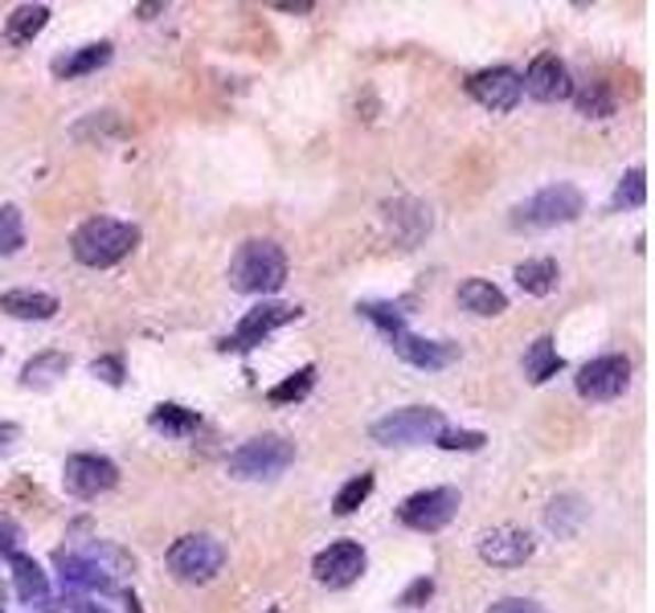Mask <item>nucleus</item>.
<instances>
[{"label":"nucleus","instance_id":"obj_1","mask_svg":"<svg viewBox=\"0 0 655 613\" xmlns=\"http://www.w3.org/2000/svg\"><path fill=\"white\" fill-rule=\"evenodd\" d=\"M140 242V229L131 226V221H116V217H90L87 226H78L74 233V258L83 262V266H116L123 258L135 250Z\"/></svg>","mask_w":655,"mask_h":613},{"label":"nucleus","instance_id":"obj_2","mask_svg":"<svg viewBox=\"0 0 655 613\" xmlns=\"http://www.w3.org/2000/svg\"><path fill=\"white\" fill-rule=\"evenodd\" d=\"M287 283V254L275 242H247L230 262V286L242 295H275Z\"/></svg>","mask_w":655,"mask_h":613},{"label":"nucleus","instance_id":"obj_3","mask_svg":"<svg viewBox=\"0 0 655 613\" xmlns=\"http://www.w3.org/2000/svg\"><path fill=\"white\" fill-rule=\"evenodd\" d=\"M221 569H226V544L218 536L193 532L168 548V572L185 585H209Z\"/></svg>","mask_w":655,"mask_h":613},{"label":"nucleus","instance_id":"obj_4","mask_svg":"<svg viewBox=\"0 0 655 613\" xmlns=\"http://www.w3.org/2000/svg\"><path fill=\"white\" fill-rule=\"evenodd\" d=\"M586 209V197L574 185H549L537 197H528L524 205L512 209V226L516 229H554L578 221Z\"/></svg>","mask_w":655,"mask_h":613},{"label":"nucleus","instance_id":"obj_5","mask_svg":"<svg viewBox=\"0 0 655 613\" xmlns=\"http://www.w3.org/2000/svg\"><path fill=\"white\" fill-rule=\"evenodd\" d=\"M295 462V446L279 434H266V438H250L247 446H238L226 462V471L233 479H279Z\"/></svg>","mask_w":655,"mask_h":613},{"label":"nucleus","instance_id":"obj_6","mask_svg":"<svg viewBox=\"0 0 655 613\" xmlns=\"http://www.w3.org/2000/svg\"><path fill=\"white\" fill-rule=\"evenodd\" d=\"M447 429L438 409H426V405H410V409H397V414L373 422V442L381 446H426L435 442L438 434Z\"/></svg>","mask_w":655,"mask_h":613},{"label":"nucleus","instance_id":"obj_7","mask_svg":"<svg viewBox=\"0 0 655 613\" xmlns=\"http://www.w3.org/2000/svg\"><path fill=\"white\" fill-rule=\"evenodd\" d=\"M455 512H459V491H455V486H430V491L410 495V500L397 507V519L414 532H438L451 524Z\"/></svg>","mask_w":655,"mask_h":613},{"label":"nucleus","instance_id":"obj_8","mask_svg":"<svg viewBox=\"0 0 655 613\" xmlns=\"http://www.w3.org/2000/svg\"><path fill=\"white\" fill-rule=\"evenodd\" d=\"M119 483V467L111 458L99 455H70L62 467V486L70 491L74 500H95L102 491H111Z\"/></svg>","mask_w":655,"mask_h":613},{"label":"nucleus","instance_id":"obj_9","mask_svg":"<svg viewBox=\"0 0 655 613\" xmlns=\"http://www.w3.org/2000/svg\"><path fill=\"white\" fill-rule=\"evenodd\" d=\"M292 319H299V307H292V303H262V307H254V311L242 315L238 331L226 336L221 348H226V352H247V348L262 343L271 331L283 328V324H292Z\"/></svg>","mask_w":655,"mask_h":613},{"label":"nucleus","instance_id":"obj_10","mask_svg":"<svg viewBox=\"0 0 655 613\" xmlns=\"http://www.w3.org/2000/svg\"><path fill=\"white\" fill-rule=\"evenodd\" d=\"M574 385L586 401H614L631 385V360L626 357H598L582 364V372L574 376Z\"/></svg>","mask_w":655,"mask_h":613},{"label":"nucleus","instance_id":"obj_11","mask_svg":"<svg viewBox=\"0 0 655 613\" xmlns=\"http://www.w3.org/2000/svg\"><path fill=\"white\" fill-rule=\"evenodd\" d=\"M467 95L488 107V111H512L516 102H521L524 86H521V74L509 70V66H492V70H480L467 78Z\"/></svg>","mask_w":655,"mask_h":613},{"label":"nucleus","instance_id":"obj_12","mask_svg":"<svg viewBox=\"0 0 655 613\" xmlns=\"http://www.w3.org/2000/svg\"><path fill=\"white\" fill-rule=\"evenodd\" d=\"M312 572H316V581L328 589H345L352 585L357 577L364 572V548L357 540H336L328 544L320 557L312 560Z\"/></svg>","mask_w":655,"mask_h":613},{"label":"nucleus","instance_id":"obj_13","mask_svg":"<svg viewBox=\"0 0 655 613\" xmlns=\"http://www.w3.org/2000/svg\"><path fill=\"white\" fill-rule=\"evenodd\" d=\"M521 86L537 102H561V99H569V95H574V78H569V66L557 54L533 57V66H528V74L521 78Z\"/></svg>","mask_w":655,"mask_h":613},{"label":"nucleus","instance_id":"obj_14","mask_svg":"<svg viewBox=\"0 0 655 613\" xmlns=\"http://www.w3.org/2000/svg\"><path fill=\"white\" fill-rule=\"evenodd\" d=\"M533 536L521 528H495L488 532L480 540V557L488 560V565H495V569H516V565H524V560L533 557Z\"/></svg>","mask_w":655,"mask_h":613},{"label":"nucleus","instance_id":"obj_15","mask_svg":"<svg viewBox=\"0 0 655 613\" xmlns=\"http://www.w3.org/2000/svg\"><path fill=\"white\" fill-rule=\"evenodd\" d=\"M54 560H58L62 589H66V593H116V577L102 572L99 565H90V560H83L78 552H66V548H62Z\"/></svg>","mask_w":655,"mask_h":613},{"label":"nucleus","instance_id":"obj_16","mask_svg":"<svg viewBox=\"0 0 655 613\" xmlns=\"http://www.w3.org/2000/svg\"><path fill=\"white\" fill-rule=\"evenodd\" d=\"M393 352L414 364V369H447L455 357H459V348L447 340H423V336H406V331H397L393 336Z\"/></svg>","mask_w":655,"mask_h":613},{"label":"nucleus","instance_id":"obj_17","mask_svg":"<svg viewBox=\"0 0 655 613\" xmlns=\"http://www.w3.org/2000/svg\"><path fill=\"white\" fill-rule=\"evenodd\" d=\"M385 217H390V229L397 233V242L402 245H418L430 233V205H423V200H410V197H402V200H390L385 205Z\"/></svg>","mask_w":655,"mask_h":613},{"label":"nucleus","instance_id":"obj_18","mask_svg":"<svg viewBox=\"0 0 655 613\" xmlns=\"http://www.w3.org/2000/svg\"><path fill=\"white\" fill-rule=\"evenodd\" d=\"M0 311L13 319H54L58 299L45 291H9V295H0Z\"/></svg>","mask_w":655,"mask_h":613},{"label":"nucleus","instance_id":"obj_19","mask_svg":"<svg viewBox=\"0 0 655 613\" xmlns=\"http://www.w3.org/2000/svg\"><path fill=\"white\" fill-rule=\"evenodd\" d=\"M107 62H111V42H90L83 45V50H74V54L58 57V62H54V74H58V78H83V74L102 70Z\"/></svg>","mask_w":655,"mask_h":613},{"label":"nucleus","instance_id":"obj_20","mask_svg":"<svg viewBox=\"0 0 655 613\" xmlns=\"http://www.w3.org/2000/svg\"><path fill=\"white\" fill-rule=\"evenodd\" d=\"M13 585L25 605H45L50 601V581H45L42 565L33 557H13Z\"/></svg>","mask_w":655,"mask_h":613},{"label":"nucleus","instance_id":"obj_21","mask_svg":"<svg viewBox=\"0 0 655 613\" xmlns=\"http://www.w3.org/2000/svg\"><path fill=\"white\" fill-rule=\"evenodd\" d=\"M459 303H463L471 315H500L509 307L504 291L495 283H488V278H467V283L459 286Z\"/></svg>","mask_w":655,"mask_h":613},{"label":"nucleus","instance_id":"obj_22","mask_svg":"<svg viewBox=\"0 0 655 613\" xmlns=\"http://www.w3.org/2000/svg\"><path fill=\"white\" fill-rule=\"evenodd\" d=\"M45 25H50V9H45V4H21V9L4 21V37L13 45H30Z\"/></svg>","mask_w":655,"mask_h":613},{"label":"nucleus","instance_id":"obj_23","mask_svg":"<svg viewBox=\"0 0 655 613\" xmlns=\"http://www.w3.org/2000/svg\"><path fill=\"white\" fill-rule=\"evenodd\" d=\"M561 369H566V360L557 357V348H554L549 336H541V340L524 352V372H528V381H533V385H545V381L557 376Z\"/></svg>","mask_w":655,"mask_h":613},{"label":"nucleus","instance_id":"obj_24","mask_svg":"<svg viewBox=\"0 0 655 613\" xmlns=\"http://www.w3.org/2000/svg\"><path fill=\"white\" fill-rule=\"evenodd\" d=\"M516 283L528 295H549L557 286V262L554 258H528V262L516 266Z\"/></svg>","mask_w":655,"mask_h":613},{"label":"nucleus","instance_id":"obj_25","mask_svg":"<svg viewBox=\"0 0 655 613\" xmlns=\"http://www.w3.org/2000/svg\"><path fill=\"white\" fill-rule=\"evenodd\" d=\"M586 519V503L578 500V495H557L554 503H549V512H545V524H549V532H557V536H574V532L582 528Z\"/></svg>","mask_w":655,"mask_h":613},{"label":"nucleus","instance_id":"obj_26","mask_svg":"<svg viewBox=\"0 0 655 613\" xmlns=\"http://www.w3.org/2000/svg\"><path fill=\"white\" fill-rule=\"evenodd\" d=\"M148 422H152V429H161V434H173V438H185V434H193V429L201 426L197 409H185V405H156Z\"/></svg>","mask_w":655,"mask_h":613},{"label":"nucleus","instance_id":"obj_27","mask_svg":"<svg viewBox=\"0 0 655 613\" xmlns=\"http://www.w3.org/2000/svg\"><path fill=\"white\" fill-rule=\"evenodd\" d=\"M66 369H70V360L62 357V352H42V357H33L30 364L21 369V381H25V385H50V381L66 376Z\"/></svg>","mask_w":655,"mask_h":613},{"label":"nucleus","instance_id":"obj_28","mask_svg":"<svg viewBox=\"0 0 655 613\" xmlns=\"http://www.w3.org/2000/svg\"><path fill=\"white\" fill-rule=\"evenodd\" d=\"M25 245V217L17 205H0V258H13Z\"/></svg>","mask_w":655,"mask_h":613},{"label":"nucleus","instance_id":"obj_29","mask_svg":"<svg viewBox=\"0 0 655 613\" xmlns=\"http://www.w3.org/2000/svg\"><path fill=\"white\" fill-rule=\"evenodd\" d=\"M83 560H90V565H99L102 572H128L131 569V557L123 552V548H116V544H107V540H90L83 552H78Z\"/></svg>","mask_w":655,"mask_h":613},{"label":"nucleus","instance_id":"obj_30","mask_svg":"<svg viewBox=\"0 0 655 613\" xmlns=\"http://www.w3.org/2000/svg\"><path fill=\"white\" fill-rule=\"evenodd\" d=\"M578 111L586 114V119H607V114H614V95L607 83H590L578 90Z\"/></svg>","mask_w":655,"mask_h":613},{"label":"nucleus","instance_id":"obj_31","mask_svg":"<svg viewBox=\"0 0 655 613\" xmlns=\"http://www.w3.org/2000/svg\"><path fill=\"white\" fill-rule=\"evenodd\" d=\"M369 495H373V474H357V479H349V483L336 491L332 512L336 515H352L364 500H369Z\"/></svg>","mask_w":655,"mask_h":613},{"label":"nucleus","instance_id":"obj_32","mask_svg":"<svg viewBox=\"0 0 655 613\" xmlns=\"http://www.w3.org/2000/svg\"><path fill=\"white\" fill-rule=\"evenodd\" d=\"M357 311L364 315V319H373L381 331H390V336H397L402 331V324H406V303H361Z\"/></svg>","mask_w":655,"mask_h":613},{"label":"nucleus","instance_id":"obj_33","mask_svg":"<svg viewBox=\"0 0 655 613\" xmlns=\"http://www.w3.org/2000/svg\"><path fill=\"white\" fill-rule=\"evenodd\" d=\"M312 385H316V369L312 364H304V369L295 372V376H287L283 385H275L266 397L275 401V405H287V401H304L307 393H312Z\"/></svg>","mask_w":655,"mask_h":613},{"label":"nucleus","instance_id":"obj_34","mask_svg":"<svg viewBox=\"0 0 655 613\" xmlns=\"http://www.w3.org/2000/svg\"><path fill=\"white\" fill-rule=\"evenodd\" d=\"M643 200H647V176H643V168H631L623 176V185L614 188V209H640Z\"/></svg>","mask_w":655,"mask_h":613},{"label":"nucleus","instance_id":"obj_35","mask_svg":"<svg viewBox=\"0 0 655 613\" xmlns=\"http://www.w3.org/2000/svg\"><path fill=\"white\" fill-rule=\"evenodd\" d=\"M483 434H476V429H443L435 438V446H443V450H483Z\"/></svg>","mask_w":655,"mask_h":613},{"label":"nucleus","instance_id":"obj_36","mask_svg":"<svg viewBox=\"0 0 655 613\" xmlns=\"http://www.w3.org/2000/svg\"><path fill=\"white\" fill-rule=\"evenodd\" d=\"M17 548H21V524L13 515H0V560L17 557Z\"/></svg>","mask_w":655,"mask_h":613},{"label":"nucleus","instance_id":"obj_37","mask_svg":"<svg viewBox=\"0 0 655 613\" xmlns=\"http://www.w3.org/2000/svg\"><path fill=\"white\" fill-rule=\"evenodd\" d=\"M90 372H95V376H102L107 385H123V360H119V357L95 360V364H90Z\"/></svg>","mask_w":655,"mask_h":613},{"label":"nucleus","instance_id":"obj_38","mask_svg":"<svg viewBox=\"0 0 655 613\" xmlns=\"http://www.w3.org/2000/svg\"><path fill=\"white\" fill-rule=\"evenodd\" d=\"M488 613H545V605H537V601H528V598H504V601H495Z\"/></svg>","mask_w":655,"mask_h":613},{"label":"nucleus","instance_id":"obj_39","mask_svg":"<svg viewBox=\"0 0 655 613\" xmlns=\"http://www.w3.org/2000/svg\"><path fill=\"white\" fill-rule=\"evenodd\" d=\"M430 593H435V581H430V577H423V581H414V585L402 593V605H418V601H426Z\"/></svg>","mask_w":655,"mask_h":613},{"label":"nucleus","instance_id":"obj_40","mask_svg":"<svg viewBox=\"0 0 655 613\" xmlns=\"http://www.w3.org/2000/svg\"><path fill=\"white\" fill-rule=\"evenodd\" d=\"M275 9L279 13H312V4H307V0H279Z\"/></svg>","mask_w":655,"mask_h":613},{"label":"nucleus","instance_id":"obj_41","mask_svg":"<svg viewBox=\"0 0 655 613\" xmlns=\"http://www.w3.org/2000/svg\"><path fill=\"white\" fill-rule=\"evenodd\" d=\"M70 613H107V610H102V605H95V601H83V598H78V601H74V610Z\"/></svg>","mask_w":655,"mask_h":613},{"label":"nucleus","instance_id":"obj_42","mask_svg":"<svg viewBox=\"0 0 655 613\" xmlns=\"http://www.w3.org/2000/svg\"><path fill=\"white\" fill-rule=\"evenodd\" d=\"M13 438H17V426H0V450L13 442Z\"/></svg>","mask_w":655,"mask_h":613},{"label":"nucleus","instance_id":"obj_43","mask_svg":"<svg viewBox=\"0 0 655 613\" xmlns=\"http://www.w3.org/2000/svg\"><path fill=\"white\" fill-rule=\"evenodd\" d=\"M266 613H275V610H266Z\"/></svg>","mask_w":655,"mask_h":613},{"label":"nucleus","instance_id":"obj_44","mask_svg":"<svg viewBox=\"0 0 655 613\" xmlns=\"http://www.w3.org/2000/svg\"><path fill=\"white\" fill-rule=\"evenodd\" d=\"M0 613H4V610H0Z\"/></svg>","mask_w":655,"mask_h":613}]
</instances>
